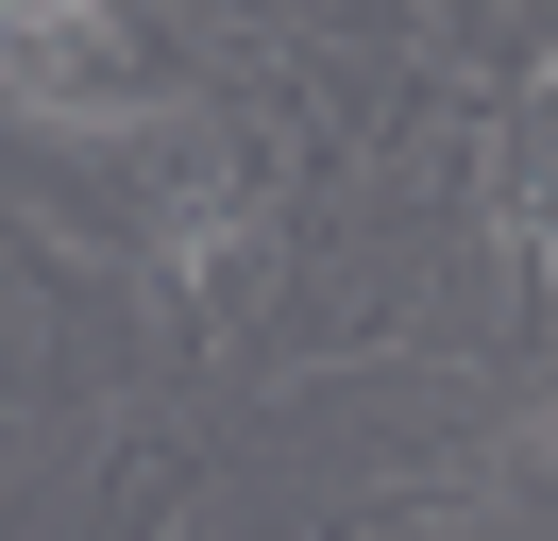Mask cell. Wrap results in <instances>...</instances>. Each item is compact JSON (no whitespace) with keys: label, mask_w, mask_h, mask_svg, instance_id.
Masks as SVG:
<instances>
[{"label":"cell","mask_w":558,"mask_h":541,"mask_svg":"<svg viewBox=\"0 0 558 541\" xmlns=\"http://www.w3.org/2000/svg\"><path fill=\"white\" fill-rule=\"evenodd\" d=\"M0 101L17 119H102L119 101V0H0Z\"/></svg>","instance_id":"1"}]
</instances>
